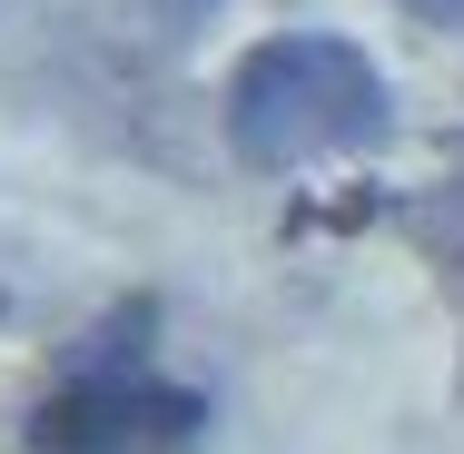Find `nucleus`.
<instances>
[{
    "mask_svg": "<svg viewBox=\"0 0 464 454\" xmlns=\"http://www.w3.org/2000/svg\"><path fill=\"white\" fill-rule=\"evenodd\" d=\"M405 10H415L425 30H464V0H405Z\"/></svg>",
    "mask_w": 464,
    "mask_h": 454,
    "instance_id": "obj_3",
    "label": "nucleus"
},
{
    "mask_svg": "<svg viewBox=\"0 0 464 454\" xmlns=\"http://www.w3.org/2000/svg\"><path fill=\"white\" fill-rule=\"evenodd\" d=\"M385 129V80L346 40H257L227 80V139L247 169H296L306 149H375Z\"/></svg>",
    "mask_w": 464,
    "mask_h": 454,
    "instance_id": "obj_1",
    "label": "nucleus"
},
{
    "mask_svg": "<svg viewBox=\"0 0 464 454\" xmlns=\"http://www.w3.org/2000/svg\"><path fill=\"white\" fill-rule=\"evenodd\" d=\"M208 405L188 385H149V375H80L30 415V454H179L198 445Z\"/></svg>",
    "mask_w": 464,
    "mask_h": 454,
    "instance_id": "obj_2",
    "label": "nucleus"
}]
</instances>
